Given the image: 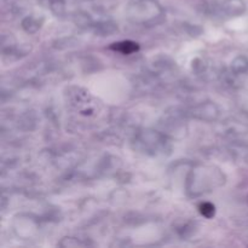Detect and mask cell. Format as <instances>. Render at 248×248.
<instances>
[{
    "mask_svg": "<svg viewBox=\"0 0 248 248\" xmlns=\"http://www.w3.org/2000/svg\"><path fill=\"white\" fill-rule=\"evenodd\" d=\"M111 48L124 53V55H130V53L138 51L140 46H138V44L133 43V41H121V43L114 44V45L111 46Z\"/></svg>",
    "mask_w": 248,
    "mask_h": 248,
    "instance_id": "obj_1",
    "label": "cell"
},
{
    "mask_svg": "<svg viewBox=\"0 0 248 248\" xmlns=\"http://www.w3.org/2000/svg\"><path fill=\"white\" fill-rule=\"evenodd\" d=\"M201 215L205 216L206 218H212L215 216V206L210 202H203L200 205Z\"/></svg>",
    "mask_w": 248,
    "mask_h": 248,
    "instance_id": "obj_2",
    "label": "cell"
}]
</instances>
